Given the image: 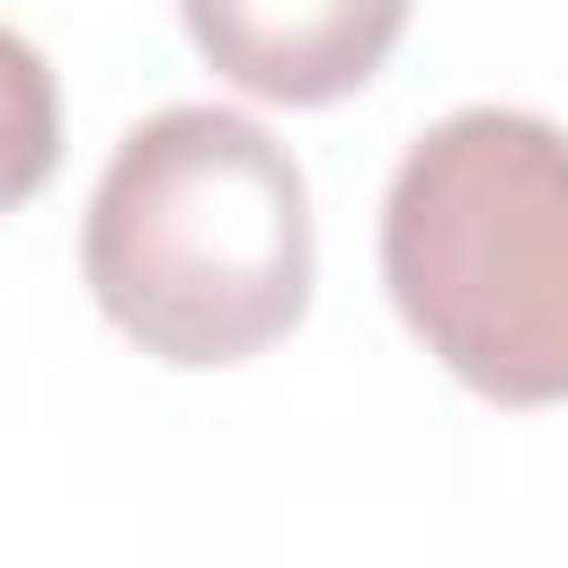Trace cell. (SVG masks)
<instances>
[{
  "instance_id": "7a4b0ae2",
  "label": "cell",
  "mask_w": 568,
  "mask_h": 568,
  "mask_svg": "<svg viewBox=\"0 0 568 568\" xmlns=\"http://www.w3.org/2000/svg\"><path fill=\"white\" fill-rule=\"evenodd\" d=\"M382 284L408 337L497 408L568 399V133L462 106L382 195Z\"/></svg>"
},
{
  "instance_id": "3957f363",
  "label": "cell",
  "mask_w": 568,
  "mask_h": 568,
  "mask_svg": "<svg viewBox=\"0 0 568 568\" xmlns=\"http://www.w3.org/2000/svg\"><path fill=\"white\" fill-rule=\"evenodd\" d=\"M178 18L231 89L266 106H328L390 62L408 0H178Z\"/></svg>"
},
{
  "instance_id": "277c9868",
  "label": "cell",
  "mask_w": 568,
  "mask_h": 568,
  "mask_svg": "<svg viewBox=\"0 0 568 568\" xmlns=\"http://www.w3.org/2000/svg\"><path fill=\"white\" fill-rule=\"evenodd\" d=\"M62 160V89H53V62L0 27V213H18Z\"/></svg>"
},
{
  "instance_id": "6da1fadb",
  "label": "cell",
  "mask_w": 568,
  "mask_h": 568,
  "mask_svg": "<svg viewBox=\"0 0 568 568\" xmlns=\"http://www.w3.org/2000/svg\"><path fill=\"white\" fill-rule=\"evenodd\" d=\"M98 311L160 364H248L311 311V178L231 106L142 115L80 222Z\"/></svg>"
}]
</instances>
